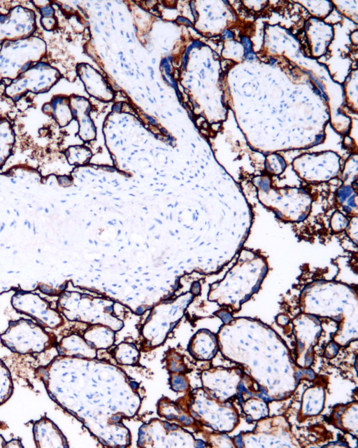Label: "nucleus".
Segmentation results:
<instances>
[{
	"label": "nucleus",
	"mask_w": 358,
	"mask_h": 448,
	"mask_svg": "<svg viewBox=\"0 0 358 448\" xmlns=\"http://www.w3.org/2000/svg\"><path fill=\"white\" fill-rule=\"evenodd\" d=\"M61 78L59 71L48 62H39L22 73L5 87L4 93L13 102L27 92H48Z\"/></svg>",
	"instance_id": "obj_3"
},
{
	"label": "nucleus",
	"mask_w": 358,
	"mask_h": 448,
	"mask_svg": "<svg viewBox=\"0 0 358 448\" xmlns=\"http://www.w3.org/2000/svg\"><path fill=\"white\" fill-rule=\"evenodd\" d=\"M43 112L52 116L62 127L68 125L73 118L70 105L69 97L64 95H55L49 102L43 104Z\"/></svg>",
	"instance_id": "obj_8"
},
{
	"label": "nucleus",
	"mask_w": 358,
	"mask_h": 448,
	"mask_svg": "<svg viewBox=\"0 0 358 448\" xmlns=\"http://www.w3.org/2000/svg\"><path fill=\"white\" fill-rule=\"evenodd\" d=\"M217 314L224 323L230 321L232 317L231 314L225 310H220L217 312Z\"/></svg>",
	"instance_id": "obj_21"
},
{
	"label": "nucleus",
	"mask_w": 358,
	"mask_h": 448,
	"mask_svg": "<svg viewBox=\"0 0 358 448\" xmlns=\"http://www.w3.org/2000/svg\"><path fill=\"white\" fill-rule=\"evenodd\" d=\"M0 340L8 349L20 355L39 354L56 345L50 332L34 321L27 318L10 321Z\"/></svg>",
	"instance_id": "obj_1"
},
{
	"label": "nucleus",
	"mask_w": 358,
	"mask_h": 448,
	"mask_svg": "<svg viewBox=\"0 0 358 448\" xmlns=\"http://www.w3.org/2000/svg\"><path fill=\"white\" fill-rule=\"evenodd\" d=\"M166 358V368L171 373H182L186 372V366L183 362L182 357L177 352H172L171 350L167 352Z\"/></svg>",
	"instance_id": "obj_16"
},
{
	"label": "nucleus",
	"mask_w": 358,
	"mask_h": 448,
	"mask_svg": "<svg viewBox=\"0 0 358 448\" xmlns=\"http://www.w3.org/2000/svg\"><path fill=\"white\" fill-rule=\"evenodd\" d=\"M203 344L201 330L198 331L189 340L187 349L195 359L208 360L216 354L215 337L210 331L208 332Z\"/></svg>",
	"instance_id": "obj_9"
},
{
	"label": "nucleus",
	"mask_w": 358,
	"mask_h": 448,
	"mask_svg": "<svg viewBox=\"0 0 358 448\" xmlns=\"http://www.w3.org/2000/svg\"><path fill=\"white\" fill-rule=\"evenodd\" d=\"M287 163L280 155L272 154L268 155L265 161V169L271 175H280L286 169Z\"/></svg>",
	"instance_id": "obj_15"
},
{
	"label": "nucleus",
	"mask_w": 358,
	"mask_h": 448,
	"mask_svg": "<svg viewBox=\"0 0 358 448\" xmlns=\"http://www.w3.org/2000/svg\"><path fill=\"white\" fill-rule=\"evenodd\" d=\"M11 305L18 313L28 316L45 328L56 329L64 323L58 310L38 294L31 291L18 290L11 298Z\"/></svg>",
	"instance_id": "obj_4"
},
{
	"label": "nucleus",
	"mask_w": 358,
	"mask_h": 448,
	"mask_svg": "<svg viewBox=\"0 0 358 448\" xmlns=\"http://www.w3.org/2000/svg\"><path fill=\"white\" fill-rule=\"evenodd\" d=\"M171 388L180 393H185L189 387L187 377L182 373H171L170 377Z\"/></svg>",
	"instance_id": "obj_18"
},
{
	"label": "nucleus",
	"mask_w": 358,
	"mask_h": 448,
	"mask_svg": "<svg viewBox=\"0 0 358 448\" xmlns=\"http://www.w3.org/2000/svg\"><path fill=\"white\" fill-rule=\"evenodd\" d=\"M83 338L94 349H106L113 345L115 332L106 326L96 324L85 331Z\"/></svg>",
	"instance_id": "obj_10"
},
{
	"label": "nucleus",
	"mask_w": 358,
	"mask_h": 448,
	"mask_svg": "<svg viewBox=\"0 0 358 448\" xmlns=\"http://www.w3.org/2000/svg\"><path fill=\"white\" fill-rule=\"evenodd\" d=\"M3 80V72H2L1 64L0 60V83Z\"/></svg>",
	"instance_id": "obj_26"
},
{
	"label": "nucleus",
	"mask_w": 358,
	"mask_h": 448,
	"mask_svg": "<svg viewBox=\"0 0 358 448\" xmlns=\"http://www.w3.org/2000/svg\"><path fill=\"white\" fill-rule=\"evenodd\" d=\"M13 392V382L10 372L6 364L0 359V405L11 397Z\"/></svg>",
	"instance_id": "obj_14"
},
{
	"label": "nucleus",
	"mask_w": 358,
	"mask_h": 448,
	"mask_svg": "<svg viewBox=\"0 0 358 448\" xmlns=\"http://www.w3.org/2000/svg\"><path fill=\"white\" fill-rule=\"evenodd\" d=\"M234 33L229 30H226L223 33V38L224 39H231V38H234Z\"/></svg>",
	"instance_id": "obj_24"
},
{
	"label": "nucleus",
	"mask_w": 358,
	"mask_h": 448,
	"mask_svg": "<svg viewBox=\"0 0 358 448\" xmlns=\"http://www.w3.org/2000/svg\"><path fill=\"white\" fill-rule=\"evenodd\" d=\"M139 351L136 346L131 343L120 344L114 350V358L122 365H131L138 362Z\"/></svg>",
	"instance_id": "obj_13"
},
{
	"label": "nucleus",
	"mask_w": 358,
	"mask_h": 448,
	"mask_svg": "<svg viewBox=\"0 0 358 448\" xmlns=\"http://www.w3.org/2000/svg\"><path fill=\"white\" fill-rule=\"evenodd\" d=\"M46 53V43L37 36L4 42L0 48L3 79H15L32 65L41 62Z\"/></svg>",
	"instance_id": "obj_2"
},
{
	"label": "nucleus",
	"mask_w": 358,
	"mask_h": 448,
	"mask_svg": "<svg viewBox=\"0 0 358 448\" xmlns=\"http://www.w3.org/2000/svg\"><path fill=\"white\" fill-rule=\"evenodd\" d=\"M55 346L59 356L81 358H93L96 356L94 348L83 337L76 334L62 337Z\"/></svg>",
	"instance_id": "obj_7"
},
{
	"label": "nucleus",
	"mask_w": 358,
	"mask_h": 448,
	"mask_svg": "<svg viewBox=\"0 0 358 448\" xmlns=\"http://www.w3.org/2000/svg\"><path fill=\"white\" fill-rule=\"evenodd\" d=\"M357 193L352 186L343 184L336 192V202L341 207L352 195Z\"/></svg>",
	"instance_id": "obj_19"
},
{
	"label": "nucleus",
	"mask_w": 358,
	"mask_h": 448,
	"mask_svg": "<svg viewBox=\"0 0 358 448\" xmlns=\"http://www.w3.org/2000/svg\"><path fill=\"white\" fill-rule=\"evenodd\" d=\"M191 293L193 295H197L201 292V284L199 281H194L191 286Z\"/></svg>",
	"instance_id": "obj_23"
},
{
	"label": "nucleus",
	"mask_w": 358,
	"mask_h": 448,
	"mask_svg": "<svg viewBox=\"0 0 358 448\" xmlns=\"http://www.w3.org/2000/svg\"><path fill=\"white\" fill-rule=\"evenodd\" d=\"M36 29V15L29 8L19 5L10 8L6 14H0V45L29 37Z\"/></svg>",
	"instance_id": "obj_5"
},
{
	"label": "nucleus",
	"mask_w": 358,
	"mask_h": 448,
	"mask_svg": "<svg viewBox=\"0 0 358 448\" xmlns=\"http://www.w3.org/2000/svg\"><path fill=\"white\" fill-rule=\"evenodd\" d=\"M21 441L17 439H13L9 442H6L4 447H22Z\"/></svg>",
	"instance_id": "obj_22"
},
{
	"label": "nucleus",
	"mask_w": 358,
	"mask_h": 448,
	"mask_svg": "<svg viewBox=\"0 0 358 448\" xmlns=\"http://www.w3.org/2000/svg\"><path fill=\"white\" fill-rule=\"evenodd\" d=\"M15 143V134L10 122L0 118V168L10 158Z\"/></svg>",
	"instance_id": "obj_11"
},
{
	"label": "nucleus",
	"mask_w": 358,
	"mask_h": 448,
	"mask_svg": "<svg viewBox=\"0 0 358 448\" xmlns=\"http://www.w3.org/2000/svg\"><path fill=\"white\" fill-rule=\"evenodd\" d=\"M31 2L38 10L41 15L40 23L42 27L48 31L55 30L57 27V20L51 1L45 0Z\"/></svg>",
	"instance_id": "obj_12"
},
{
	"label": "nucleus",
	"mask_w": 358,
	"mask_h": 448,
	"mask_svg": "<svg viewBox=\"0 0 358 448\" xmlns=\"http://www.w3.org/2000/svg\"><path fill=\"white\" fill-rule=\"evenodd\" d=\"M6 441L4 440V438L0 435V447H4L5 444H6Z\"/></svg>",
	"instance_id": "obj_25"
},
{
	"label": "nucleus",
	"mask_w": 358,
	"mask_h": 448,
	"mask_svg": "<svg viewBox=\"0 0 358 448\" xmlns=\"http://www.w3.org/2000/svg\"><path fill=\"white\" fill-rule=\"evenodd\" d=\"M350 220L348 217L339 211H336L331 216L330 220L331 229L334 232L338 233L346 230Z\"/></svg>",
	"instance_id": "obj_17"
},
{
	"label": "nucleus",
	"mask_w": 358,
	"mask_h": 448,
	"mask_svg": "<svg viewBox=\"0 0 358 448\" xmlns=\"http://www.w3.org/2000/svg\"><path fill=\"white\" fill-rule=\"evenodd\" d=\"M242 41L245 46V57L249 59H252L253 57H255V54L252 50L251 41L246 37L243 38Z\"/></svg>",
	"instance_id": "obj_20"
},
{
	"label": "nucleus",
	"mask_w": 358,
	"mask_h": 448,
	"mask_svg": "<svg viewBox=\"0 0 358 448\" xmlns=\"http://www.w3.org/2000/svg\"><path fill=\"white\" fill-rule=\"evenodd\" d=\"M34 440L36 447H67V440L57 426L46 416L33 425Z\"/></svg>",
	"instance_id": "obj_6"
}]
</instances>
